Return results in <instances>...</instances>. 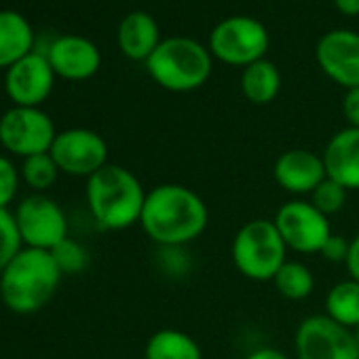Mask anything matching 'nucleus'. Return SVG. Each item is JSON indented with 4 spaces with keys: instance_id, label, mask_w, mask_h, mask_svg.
<instances>
[{
    "instance_id": "nucleus-1",
    "label": "nucleus",
    "mask_w": 359,
    "mask_h": 359,
    "mask_svg": "<svg viewBox=\"0 0 359 359\" xmlns=\"http://www.w3.org/2000/svg\"><path fill=\"white\" fill-rule=\"evenodd\" d=\"M210 224L208 203L184 184H158L148 191L140 226L158 248H187Z\"/></svg>"
},
{
    "instance_id": "nucleus-2",
    "label": "nucleus",
    "mask_w": 359,
    "mask_h": 359,
    "mask_svg": "<svg viewBox=\"0 0 359 359\" xmlns=\"http://www.w3.org/2000/svg\"><path fill=\"white\" fill-rule=\"evenodd\" d=\"M146 191L137 175L121 165H104L87 177V205L106 231H125L140 224Z\"/></svg>"
},
{
    "instance_id": "nucleus-3",
    "label": "nucleus",
    "mask_w": 359,
    "mask_h": 359,
    "mask_svg": "<svg viewBox=\"0 0 359 359\" xmlns=\"http://www.w3.org/2000/svg\"><path fill=\"white\" fill-rule=\"evenodd\" d=\"M62 275L51 252L26 248L0 273V298L13 313H36L51 300Z\"/></svg>"
},
{
    "instance_id": "nucleus-4",
    "label": "nucleus",
    "mask_w": 359,
    "mask_h": 359,
    "mask_svg": "<svg viewBox=\"0 0 359 359\" xmlns=\"http://www.w3.org/2000/svg\"><path fill=\"white\" fill-rule=\"evenodd\" d=\"M146 70L163 89L184 93L208 83L212 74V57L201 43L187 36H173L158 43L146 60Z\"/></svg>"
},
{
    "instance_id": "nucleus-5",
    "label": "nucleus",
    "mask_w": 359,
    "mask_h": 359,
    "mask_svg": "<svg viewBox=\"0 0 359 359\" xmlns=\"http://www.w3.org/2000/svg\"><path fill=\"white\" fill-rule=\"evenodd\" d=\"M287 248L273 220L256 218L245 222L231 245L235 269L252 281H273L287 260Z\"/></svg>"
},
{
    "instance_id": "nucleus-6",
    "label": "nucleus",
    "mask_w": 359,
    "mask_h": 359,
    "mask_svg": "<svg viewBox=\"0 0 359 359\" xmlns=\"http://www.w3.org/2000/svg\"><path fill=\"white\" fill-rule=\"evenodd\" d=\"M298 359H359L353 330L336 323L325 313L304 317L294 334Z\"/></svg>"
},
{
    "instance_id": "nucleus-7",
    "label": "nucleus",
    "mask_w": 359,
    "mask_h": 359,
    "mask_svg": "<svg viewBox=\"0 0 359 359\" xmlns=\"http://www.w3.org/2000/svg\"><path fill=\"white\" fill-rule=\"evenodd\" d=\"M212 53L229 66H243L264 60L269 49V32L254 18H229L210 34Z\"/></svg>"
},
{
    "instance_id": "nucleus-8",
    "label": "nucleus",
    "mask_w": 359,
    "mask_h": 359,
    "mask_svg": "<svg viewBox=\"0 0 359 359\" xmlns=\"http://www.w3.org/2000/svg\"><path fill=\"white\" fill-rule=\"evenodd\" d=\"M273 222L285 248L296 254H319L325 241L332 237L330 218L304 199L283 203Z\"/></svg>"
},
{
    "instance_id": "nucleus-9",
    "label": "nucleus",
    "mask_w": 359,
    "mask_h": 359,
    "mask_svg": "<svg viewBox=\"0 0 359 359\" xmlns=\"http://www.w3.org/2000/svg\"><path fill=\"white\" fill-rule=\"evenodd\" d=\"M55 135L53 121L39 108L15 106L0 118V144L24 158L49 152Z\"/></svg>"
},
{
    "instance_id": "nucleus-10",
    "label": "nucleus",
    "mask_w": 359,
    "mask_h": 359,
    "mask_svg": "<svg viewBox=\"0 0 359 359\" xmlns=\"http://www.w3.org/2000/svg\"><path fill=\"white\" fill-rule=\"evenodd\" d=\"M15 222L22 241L34 250L51 252L64 239H68L66 214L53 199L41 193L30 195L20 203L15 212Z\"/></svg>"
},
{
    "instance_id": "nucleus-11",
    "label": "nucleus",
    "mask_w": 359,
    "mask_h": 359,
    "mask_svg": "<svg viewBox=\"0 0 359 359\" xmlns=\"http://www.w3.org/2000/svg\"><path fill=\"white\" fill-rule=\"evenodd\" d=\"M60 171L68 175L91 177L104 165H108V144L91 129H68L55 135L49 150Z\"/></svg>"
},
{
    "instance_id": "nucleus-12",
    "label": "nucleus",
    "mask_w": 359,
    "mask_h": 359,
    "mask_svg": "<svg viewBox=\"0 0 359 359\" xmlns=\"http://www.w3.org/2000/svg\"><path fill=\"white\" fill-rule=\"evenodd\" d=\"M315 57L319 68L340 87H359V34L332 30L317 43Z\"/></svg>"
},
{
    "instance_id": "nucleus-13",
    "label": "nucleus",
    "mask_w": 359,
    "mask_h": 359,
    "mask_svg": "<svg viewBox=\"0 0 359 359\" xmlns=\"http://www.w3.org/2000/svg\"><path fill=\"white\" fill-rule=\"evenodd\" d=\"M273 177L281 191L296 197H311V193L327 177V171L321 154L306 148H292L277 156Z\"/></svg>"
},
{
    "instance_id": "nucleus-14",
    "label": "nucleus",
    "mask_w": 359,
    "mask_h": 359,
    "mask_svg": "<svg viewBox=\"0 0 359 359\" xmlns=\"http://www.w3.org/2000/svg\"><path fill=\"white\" fill-rule=\"evenodd\" d=\"M53 68L45 55L28 53L7 72V93L22 108H36L53 89Z\"/></svg>"
},
{
    "instance_id": "nucleus-15",
    "label": "nucleus",
    "mask_w": 359,
    "mask_h": 359,
    "mask_svg": "<svg viewBox=\"0 0 359 359\" xmlns=\"http://www.w3.org/2000/svg\"><path fill=\"white\" fill-rule=\"evenodd\" d=\"M55 74L68 81H85L100 70L97 47L83 36H62L57 39L47 55Z\"/></svg>"
},
{
    "instance_id": "nucleus-16",
    "label": "nucleus",
    "mask_w": 359,
    "mask_h": 359,
    "mask_svg": "<svg viewBox=\"0 0 359 359\" xmlns=\"http://www.w3.org/2000/svg\"><path fill=\"white\" fill-rule=\"evenodd\" d=\"M327 177L336 180L346 191H359V129L346 127L334 133L323 150Z\"/></svg>"
},
{
    "instance_id": "nucleus-17",
    "label": "nucleus",
    "mask_w": 359,
    "mask_h": 359,
    "mask_svg": "<svg viewBox=\"0 0 359 359\" xmlns=\"http://www.w3.org/2000/svg\"><path fill=\"white\" fill-rule=\"evenodd\" d=\"M158 43V26L154 18L144 11L129 13L118 26V47L129 60L146 62Z\"/></svg>"
},
{
    "instance_id": "nucleus-18",
    "label": "nucleus",
    "mask_w": 359,
    "mask_h": 359,
    "mask_svg": "<svg viewBox=\"0 0 359 359\" xmlns=\"http://www.w3.org/2000/svg\"><path fill=\"white\" fill-rule=\"evenodd\" d=\"M34 43L32 28L18 11H0V68H11L24 60Z\"/></svg>"
},
{
    "instance_id": "nucleus-19",
    "label": "nucleus",
    "mask_w": 359,
    "mask_h": 359,
    "mask_svg": "<svg viewBox=\"0 0 359 359\" xmlns=\"http://www.w3.org/2000/svg\"><path fill=\"white\" fill-rule=\"evenodd\" d=\"M144 359H203V348L189 332L163 327L146 340Z\"/></svg>"
},
{
    "instance_id": "nucleus-20",
    "label": "nucleus",
    "mask_w": 359,
    "mask_h": 359,
    "mask_svg": "<svg viewBox=\"0 0 359 359\" xmlns=\"http://www.w3.org/2000/svg\"><path fill=\"white\" fill-rule=\"evenodd\" d=\"M281 89V74L277 66L269 60H258L250 64L241 74V91L243 95L258 106L271 104Z\"/></svg>"
},
{
    "instance_id": "nucleus-21",
    "label": "nucleus",
    "mask_w": 359,
    "mask_h": 359,
    "mask_svg": "<svg viewBox=\"0 0 359 359\" xmlns=\"http://www.w3.org/2000/svg\"><path fill=\"white\" fill-rule=\"evenodd\" d=\"M325 315L336 323L355 330L359 325V281L344 279L325 294Z\"/></svg>"
},
{
    "instance_id": "nucleus-22",
    "label": "nucleus",
    "mask_w": 359,
    "mask_h": 359,
    "mask_svg": "<svg viewBox=\"0 0 359 359\" xmlns=\"http://www.w3.org/2000/svg\"><path fill=\"white\" fill-rule=\"evenodd\" d=\"M275 290L285 300H306L315 292V275L300 260H285L273 279Z\"/></svg>"
},
{
    "instance_id": "nucleus-23",
    "label": "nucleus",
    "mask_w": 359,
    "mask_h": 359,
    "mask_svg": "<svg viewBox=\"0 0 359 359\" xmlns=\"http://www.w3.org/2000/svg\"><path fill=\"white\" fill-rule=\"evenodd\" d=\"M57 173H60V167H57V163L53 161V156L49 152L32 154V156L24 158L22 175L26 180V184L36 193H43V191L51 189L55 184V180H57Z\"/></svg>"
},
{
    "instance_id": "nucleus-24",
    "label": "nucleus",
    "mask_w": 359,
    "mask_h": 359,
    "mask_svg": "<svg viewBox=\"0 0 359 359\" xmlns=\"http://www.w3.org/2000/svg\"><path fill=\"white\" fill-rule=\"evenodd\" d=\"M346 193H348V191H346L342 184H338L336 180L325 177L323 182L311 193L309 201H311L321 214H325V216L330 218V216L338 214V212L344 208V203H346Z\"/></svg>"
},
{
    "instance_id": "nucleus-25",
    "label": "nucleus",
    "mask_w": 359,
    "mask_h": 359,
    "mask_svg": "<svg viewBox=\"0 0 359 359\" xmlns=\"http://www.w3.org/2000/svg\"><path fill=\"white\" fill-rule=\"evenodd\" d=\"M22 243L15 216L9 210H0V273L22 252Z\"/></svg>"
},
{
    "instance_id": "nucleus-26",
    "label": "nucleus",
    "mask_w": 359,
    "mask_h": 359,
    "mask_svg": "<svg viewBox=\"0 0 359 359\" xmlns=\"http://www.w3.org/2000/svg\"><path fill=\"white\" fill-rule=\"evenodd\" d=\"M57 266L62 273H68V275H74V273H81L87 262H89V256H87V250L76 243L74 239H64L57 248L51 250Z\"/></svg>"
},
{
    "instance_id": "nucleus-27",
    "label": "nucleus",
    "mask_w": 359,
    "mask_h": 359,
    "mask_svg": "<svg viewBox=\"0 0 359 359\" xmlns=\"http://www.w3.org/2000/svg\"><path fill=\"white\" fill-rule=\"evenodd\" d=\"M20 189V175L15 165L7 158L0 156V210H7L11 201L15 199Z\"/></svg>"
},
{
    "instance_id": "nucleus-28",
    "label": "nucleus",
    "mask_w": 359,
    "mask_h": 359,
    "mask_svg": "<svg viewBox=\"0 0 359 359\" xmlns=\"http://www.w3.org/2000/svg\"><path fill=\"white\" fill-rule=\"evenodd\" d=\"M348 243H351V239L332 233V237H330V239L325 241V245L321 248L319 256H323L327 262H334V264H340V262H342V264H344V260H346V256H348Z\"/></svg>"
},
{
    "instance_id": "nucleus-29",
    "label": "nucleus",
    "mask_w": 359,
    "mask_h": 359,
    "mask_svg": "<svg viewBox=\"0 0 359 359\" xmlns=\"http://www.w3.org/2000/svg\"><path fill=\"white\" fill-rule=\"evenodd\" d=\"M342 112L344 118L348 121V127L359 129V87L346 89V95L342 100Z\"/></svg>"
},
{
    "instance_id": "nucleus-30",
    "label": "nucleus",
    "mask_w": 359,
    "mask_h": 359,
    "mask_svg": "<svg viewBox=\"0 0 359 359\" xmlns=\"http://www.w3.org/2000/svg\"><path fill=\"white\" fill-rule=\"evenodd\" d=\"M344 269L348 273V279L359 281V233L348 243V256L344 260Z\"/></svg>"
},
{
    "instance_id": "nucleus-31",
    "label": "nucleus",
    "mask_w": 359,
    "mask_h": 359,
    "mask_svg": "<svg viewBox=\"0 0 359 359\" xmlns=\"http://www.w3.org/2000/svg\"><path fill=\"white\" fill-rule=\"evenodd\" d=\"M245 359H290V357L283 351L275 348V346H260V348L248 353Z\"/></svg>"
},
{
    "instance_id": "nucleus-32",
    "label": "nucleus",
    "mask_w": 359,
    "mask_h": 359,
    "mask_svg": "<svg viewBox=\"0 0 359 359\" xmlns=\"http://www.w3.org/2000/svg\"><path fill=\"white\" fill-rule=\"evenodd\" d=\"M334 5L344 15H359V0H334Z\"/></svg>"
},
{
    "instance_id": "nucleus-33",
    "label": "nucleus",
    "mask_w": 359,
    "mask_h": 359,
    "mask_svg": "<svg viewBox=\"0 0 359 359\" xmlns=\"http://www.w3.org/2000/svg\"><path fill=\"white\" fill-rule=\"evenodd\" d=\"M353 334H355V340H357V344H359V325H357V327L353 330Z\"/></svg>"
}]
</instances>
